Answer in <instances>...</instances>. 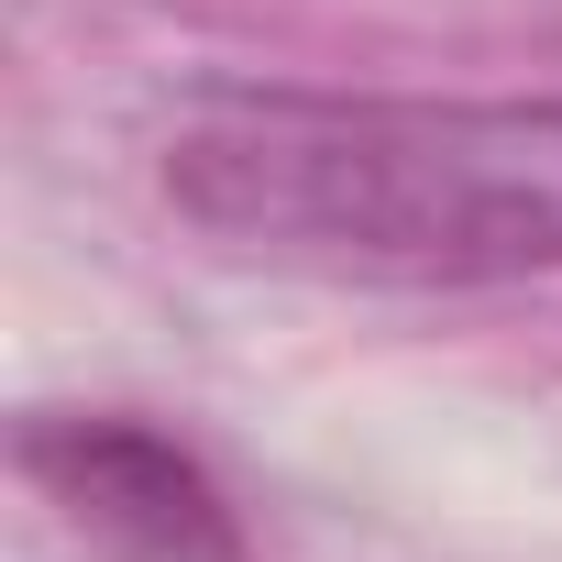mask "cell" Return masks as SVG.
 <instances>
[{
	"mask_svg": "<svg viewBox=\"0 0 562 562\" xmlns=\"http://www.w3.org/2000/svg\"><path fill=\"white\" fill-rule=\"evenodd\" d=\"M23 474L100 540L144 551V562H243V518L210 485V463L188 441H166L155 419L122 408H67V419H23Z\"/></svg>",
	"mask_w": 562,
	"mask_h": 562,
	"instance_id": "obj_2",
	"label": "cell"
},
{
	"mask_svg": "<svg viewBox=\"0 0 562 562\" xmlns=\"http://www.w3.org/2000/svg\"><path fill=\"white\" fill-rule=\"evenodd\" d=\"M166 199L232 254L397 288H518L562 276V100L210 89L166 133Z\"/></svg>",
	"mask_w": 562,
	"mask_h": 562,
	"instance_id": "obj_1",
	"label": "cell"
}]
</instances>
